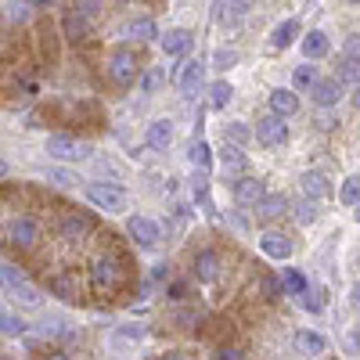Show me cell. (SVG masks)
Returning <instances> with one entry per match:
<instances>
[{
	"instance_id": "6da1fadb",
	"label": "cell",
	"mask_w": 360,
	"mask_h": 360,
	"mask_svg": "<svg viewBox=\"0 0 360 360\" xmlns=\"http://www.w3.org/2000/svg\"><path fill=\"white\" fill-rule=\"evenodd\" d=\"M256 141L263 144V148H281L285 141H288V127H285V119L281 115H263L259 123H256Z\"/></svg>"
},
{
	"instance_id": "7a4b0ae2",
	"label": "cell",
	"mask_w": 360,
	"mask_h": 360,
	"mask_svg": "<svg viewBox=\"0 0 360 360\" xmlns=\"http://www.w3.org/2000/svg\"><path fill=\"white\" fill-rule=\"evenodd\" d=\"M47 152H51V159L79 162V159H86V155H90V148H86V144H76V141H72V137H65V134H54V137L47 141Z\"/></svg>"
},
{
	"instance_id": "3957f363",
	"label": "cell",
	"mask_w": 360,
	"mask_h": 360,
	"mask_svg": "<svg viewBox=\"0 0 360 360\" xmlns=\"http://www.w3.org/2000/svg\"><path fill=\"white\" fill-rule=\"evenodd\" d=\"M86 198L94 202L98 209H108V213H119L127 205V195L119 191L115 184H86Z\"/></svg>"
},
{
	"instance_id": "277c9868",
	"label": "cell",
	"mask_w": 360,
	"mask_h": 360,
	"mask_svg": "<svg viewBox=\"0 0 360 360\" xmlns=\"http://www.w3.org/2000/svg\"><path fill=\"white\" fill-rule=\"evenodd\" d=\"M108 76H112L119 86H130V83L137 79V58H134L130 51H115V54L108 58Z\"/></svg>"
},
{
	"instance_id": "5b68a950",
	"label": "cell",
	"mask_w": 360,
	"mask_h": 360,
	"mask_svg": "<svg viewBox=\"0 0 360 360\" xmlns=\"http://www.w3.org/2000/svg\"><path fill=\"white\" fill-rule=\"evenodd\" d=\"M202 83H205V65L202 62H184L180 65V76H176V86L184 90V94H198L202 90Z\"/></svg>"
},
{
	"instance_id": "8992f818",
	"label": "cell",
	"mask_w": 360,
	"mask_h": 360,
	"mask_svg": "<svg viewBox=\"0 0 360 360\" xmlns=\"http://www.w3.org/2000/svg\"><path fill=\"white\" fill-rule=\"evenodd\" d=\"M310 98H314V105H321V108H332V105H339V98H342V83H339V79H317V83L310 86Z\"/></svg>"
},
{
	"instance_id": "52a82bcc",
	"label": "cell",
	"mask_w": 360,
	"mask_h": 360,
	"mask_svg": "<svg viewBox=\"0 0 360 360\" xmlns=\"http://www.w3.org/2000/svg\"><path fill=\"white\" fill-rule=\"evenodd\" d=\"M90 281H94V288H98V292L115 288V281H119V266H115V259L101 256V259L94 263V270H90Z\"/></svg>"
},
{
	"instance_id": "ba28073f",
	"label": "cell",
	"mask_w": 360,
	"mask_h": 360,
	"mask_svg": "<svg viewBox=\"0 0 360 360\" xmlns=\"http://www.w3.org/2000/svg\"><path fill=\"white\" fill-rule=\"evenodd\" d=\"M130 234H134V242L144 245V249H152L159 242V224L155 220H148V217H130Z\"/></svg>"
},
{
	"instance_id": "9c48e42d",
	"label": "cell",
	"mask_w": 360,
	"mask_h": 360,
	"mask_svg": "<svg viewBox=\"0 0 360 360\" xmlns=\"http://www.w3.org/2000/svg\"><path fill=\"white\" fill-rule=\"evenodd\" d=\"M234 198L242 202V205H259V202L266 198L263 180H256V176H242V180L234 184Z\"/></svg>"
},
{
	"instance_id": "30bf717a",
	"label": "cell",
	"mask_w": 360,
	"mask_h": 360,
	"mask_svg": "<svg viewBox=\"0 0 360 360\" xmlns=\"http://www.w3.org/2000/svg\"><path fill=\"white\" fill-rule=\"evenodd\" d=\"M259 249H263L270 259H288V256H292V242H288L281 231H266V234L259 238Z\"/></svg>"
},
{
	"instance_id": "8fae6325",
	"label": "cell",
	"mask_w": 360,
	"mask_h": 360,
	"mask_svg": "<svg viewBox=\"0 0 360 360\" xmlns=\"http://www.w3.org/2000/svg\"><path fill=\"white\" fill-rule=\"evenodd\" d=\"M8 238H11V245H18V249H29L37 242V224L29 220V217H22V220H11V227H8Z\"/></svg>"
},
{
	"instance_id": "7c38bea8",
	"label": "cell",
	"mask_w": 360,
	"mask_h": 360,
	"mask_svg": "<svg viewBox=\"0 0 360 360\" xmlns=\"http://www.w3.org/2000/svg\"><path fill=\"white\" fill-rule=\"evenodd\" d=\"M169 141H173L169 119H155V123H148V148H152V152H166Z\"/></svg>"
},
{
	"instance_id": "4fadbf2b",
	"label": "cell",
	"mask_w": 360,
	"mask_h": 360,
	"mask_svg": "<svg viewBox=\"0 0 360 360\" xmlns=\"http://www.w3.org/2000/svg\"><path fill=\"white\" fill-rule=\"evenodd\" d=\"M324 335H317V332H295L292 335V349L295 353H303V356H317V353H324Z\"/></svg>"
},
{
	"instance_id": "5bb4252c",
	"label": "cell",
	"mask_w": 360,
	"mask_h": 360,
	"mask_svg": "<svg viewBox=\"0 0 360 360\" xmlns=\"http://www.w3.org/2000/svg\"><path fill=\"white\" fill-rule=\"evenodd\" d=\"M191 44H195V37L188 33V29H169V33L162 37V51L173 54V58H176V54H188Z\"/></svg>"
},
{
	"instance_id": "9a60e30c",
	"label": "cell",
	"mask_w": 360,
	"mask_h": 360,
	"mask_svg": "<svg viewBox=\"0 0 360 360\" xmlns=\"http://www.w3.org/2000/svg\"><path fill=\"white\" fill-rule=\"evenodd\" d=\"M270 112L281 115V119H288V115L299 112V98L292 94V90H274V94H270Z\"/></svg>"
},
{
	"instance_id": "2e32d148",
	"label": "cell",
	"mask_w": 360,
	"mask_h": 360,
	"mask_svg": "<svg viewBox=\"0 0 360 360\" xmlns=\"http://www.w3.org/2000/svg\"><path fill=\"white\" fill-rule=\"evenodd\" d=\"M295 37H299V22L288 18V22L274 25V33H270V47H274V51H285V47H292Z\"/></svg>"
},
{
	"instance_id": "e0dca14e",
	"label": "cell",
	"mask_w": 360,
	"mask_h": 360,
	"mask_svg": "<svg viewBox=\"0 0 360 360\" xmlns=\"http://www.w3.org/2000/svg\"><path fill=\"white\" fill-rule=\"evenodd\" d=\"M217 270H220V256H217V252L205 249V252L195 256V278H198V281H213Z\"/></svg>"
},
{
	"instance_id": "ac0fdd59",
	"label": "cell",
	"mask_w": 360,
	"mask_h": 360,
	"mask_svg": "<svg viewBox=\"0 0 360 360\" xmlns=\"http://www.w3.org/2000/svg\"><path fill=\"white\" fill-rule=\"evenodd\" d=\"M328 51H332V44H328V33H321V29H314V33L303 40V54H307V62H317V58H324Z\"/></svg>"
},
{
	"instance_id": "d6986e66",
	"label": "cell",
	"mask_w": 360,
	"mask_h": 360,
	"mask_svg": "<svg viewBox=\"0 0 360 360\" xmlns=\"http://www.w3.org/2000/svg\"><path fill=\"white\" fill-rule=\"evenodd\" d=\"M256 209H259V217H263V220H278V217L288 213V198H285V195H266Z\"/></svg>"
},
{
	"instance_id": "ffe728a7",
	"label": "cell",
	"mask_w": 360,
	"mask_h": 360,
	"mask_svg": "<svg viewBox=\"0 0 360 360\" xmlns=\"http://www.w3.org/2000/svg\"><path fill=\"white\" fill-rule=\"evenodd\" d=\"M188 159H191V166H198L202 173H205L209 166H213V152H209V144H205V141H195V144H191Z\"/></svg>"
},
{
	"instance_id": "44dd1931",
	"label": "cell",
	"mask_w": 360,
	"mask_h": 360,
	"mask_svg": "<svg viewBox=\"0 0 360 360\" xmlns=\"http://www.w3.org/2000/svg\"><path fill=\"white\" fill-rule=\"evenodd\" d=\"M303 191H307V198H324L332 188H328V180L321 173H307L303 176Z\"/></svg>"
},
{
	"instance_id": "7402d4cb",
	"label": "cell",
	"mask_w": 360,
	"mask_h": 360,
	"mask_svg": "<svg viewBox=\"0 0 360 360\" xmlns=\"http://www.w3.org/2000/svg\"><path fill=\"white\" fill-rule=\"evenodd\" d=\"M231 94H234V86L231 83H213V86H209V108H224L227 101H231Z\"/></svg>"
},
{
	"instance_id": "603a6c76",
	"label": "cell",
	"mask_w": 360,
	"mask_h": 360,
	"mask_svg": "<svg viewBox=\"0 0 360 360\" xmlns=\"http://www.w3.org/2000/svg\"><path fill=\"white\" fill-rule=\"evenodd\" d=\"M245 0H220L217 4V22H234V18H242V8Z\"/></svg>"
},
{
	"instance_id": "cb8c5ba5",
	"label": "cell",
	"mask_w": 360,
	"mask_h": 360,
	"mask_svg": "<svg viewBox=\"0 0 360 360\" xmlns=\"http://www.w3.org/2000/svg\"><path fill=\"white\" fill-rule=\"evenodd\" d=\"M25 321H18L15 314H8V310H0V335H25Z\"/></svg>"
},
{
	"instance_id": "d4e9b609",
	"label": "cell",
	"mask_w": 360,
	"mask_h": 360,
	"mask_svg": "<svg viewBox=\"0 0 360 360\" xmlns=\"http://www.w3.org/2000/svg\"><path fill=\"white\" fill-rule=\"evenodd\" d=\"M90 227H94V220H90V217H69V220L62 224V234H65V238H79V234H86Z\"/></svg>"
},
{
	"instance_id": "484cf974",
	"label": "cell",
	"mask_w": 360,
	"mask_h": 360,
	"mask_svg": "<svg viewBox=\"0 0 360 360\" xmlns=\"http://www.w3.org/2000/svg\"><path fill=\"white\" fill-rule=\"evenodd\" d=\"M281 285L292 292V295H303L310 285H307V278L303 274H299V270H281Z\"/></svg>"
},
{
	"instance_id": "4316f807",
	"label": "cell",
	"mask_w": 360,
	"mask_h": 360,
	"mask_svg": "<svg viewBox=\"0 0 360 360\" xmlns=\"http://www.w3.org/2000/svg\"><path fill=\"white\" fill-rule=\"evenodd\" d=\"M335 79H339V83H360V65L349 62V58H342L339 69H335Z\"/></svg>"
},
{
	"instance_id": "83f0119b",
	"label": "cell",
	"mask_w": 360,
	"mask_h": 360,
	"mask_svg": "<svg viewBox=\"0 0 360 360\" xmlns=\"http://www.w3.org/2000/svg\"><path fill=\"white\" fill-rule=\"evenodd\" d=\"M83 33H86V18L76 15V11H69V15H65V37H69V40H79Z\"/></svg>"
},
{
	"instance_id": "f1b7e54d",
	"label": "cell",
	"mask_w": 360,
	"mask_h": 360,
	"mask_svg": "<svg viewBox=\"0 0 360 360\" xmlns=\"http://www.w3.org/2000/svg\"><path fill=\"white\" fill-rule=\"evenodd\" d=\"M220 159H224V169H234V173H242V169H245V155L238 152L234 144L224 148V155H220Z\"/></svg>"
},
{
	"instance_id": "f546056e",
	"label": "cell",
	"mask_w": 360,
	"mask_h": 360,
	"mask_svg": "<svg viewBox=\"0 0 360 360\" xmlns=\"http://www.w3.org/2000/svg\"><path fill=\"white\" fill-rule=\"evenodd\" d=\"M130 33H134L137 40H155V37H159V29H155L152 18H137V22L130 25Z\"/></svg>"
},
{
	"instance_id": "4dcf8cb0",
	"label": "cell",
	"mask_w": 360,
	"mask_h": 360,
	"mask_svg": "<svg viewBox=\"0 0 360 360\" xmlns=\"http://www.w3.org/2000/svg\"><path fill=\"white\" fill-rule=\"evenodd\" d=\"M339 198H342L346 205H356V202H360V176H349V180H346L342 191H339Z\"/></svg>"
},
{
	"instance_id": "1f68e13d",
	"label": "cell",
	"mask_w": 360,
	"mask_h": 360,
	"mask_svg": "<svg viewBox=\"0 0 360 360\" xmlns=\"http://www.w3.org/2000/svg\"><path fill=\"white\" fill-rule=\"evenodd\" d=\"M15 299H18V303H25V307H40L44 303V299H40V292L33 288V285H22V288H15Z\"/></svg>"
},
{
	"instance_id": "d6a6232c",
	"label": "cell",
	"mask_w": 360,
	"mask_h": 360,
	"mask_svg": "<svg viewBox=\"0 0 360 360\" xmlns=\"http://www.w3.org/2000/svg\"><path fill=\"white\" fill-rule=\"evenodd\" d=\"M72 11H76V15H83V18L90 22V18H94V15L101 11V0H72Z\"/></svg>"
},
{
	"instance_id": "836d02e7",
	"label": "cell",
	"mask_w": 360,
	"mask_h": 360,
	"mask_svg": "<svg viewBox=\"0 0 360 360\" xmlns=\"http://www.w3.org/2000/svg\"><path fill=\"white\" fill-rule=\"evenodd\" d=\"M292 79H295V86H314L317 83V65H299Z\"/></svg>"
},
{
	"instance_id": "e575fe53",
	"label": "cell",
	"mask_w": 360,
	"mask_h": 360,
	"mask_svg": "<svg viewBox=\"0 0 360 360\" xmlns=\"http://www.w3.org/2000/svg\"><path fill=\"white\" fill-rule=\"evenodd\" d=\"M303 307H307L310 314H321V310H324V292H321V288H314V292L307 288V292H303Z\"/></svg>"
},
{
	"instance_id": "d590c367",
	"label": "cell",
	"mask_w": 360,
	"mask_h": 360,
	"mask_svg": "<svg viewBox=\"0 0 360 360\" xmlns=\"http://www.w3.org/2000/svg\"><path fill=\"white\" fill-rule=\"evenodd\" d=\"M159 83H162V69L144 72V79H141V94H155V90H159Z\"/></svg>"
},
{
	"instance_id": "8d00e7d4",
	"label": "cell",
	"mask_w": 360,
	"mask_h": 360,
	"mask_svg": "<svg viewBox=\"0 0 360 360\" xmlns=\"http://www.w3.org/2000/svg\"><path fill=\"white\" fill-rule=\"evenodd\" d=\"M342 58H349V62H356V65H360V33L346 37V44H342Z\"/></svg>"
},
{
	"instance_id": "74e56055",
	"label": "cell",
	"mask_w": 360,
	"mask_h": 360,
	"mask_svg": "<svg viewBox=\"0 0 360 360\" xmlns=\"http://www.w3.org/2000/svg\"><path fill=\"white\" fill-rule=\"evenodd\" d=\"M295 209H299V213H295V217H299V224H310V220L317 217V202H314V198H303Z\"/></svg>"
},
{
	"instance_id": "f35d334b",
	"label": "cell",
	"mask_w": 360,
	"mask_h": 360,
	"mask_svg": "<svg viewBox=\"0 0 360 360\" xmlns=\"http://www.w3.org/2000/svg\"><path fill=\"white\" fill-rule=\"evenodd\" d=\"M47 180H51V184H58V188H72V184H76V176H72L69 169H51Z\"/></svg>"
},
{
	"instance_id": "ab89813d",
	"label": "cell",
	"mask_w": 360,
	"mask_h": 360,
	"mask_svg": "<svg viewBox=\"0 0 360 360\" xmlns=\"http://www.w3.org/2000/svg\"><path fill=\"white\" fill-rule=\"evenodd\" d=\"M234 62H238V51H224V47H220V51L213 54V65H217L220 72H224V69H231Z\"/></svg>"
},
{
	"instance_id": "60d3db41",
	"label": "cell",
	"mask_w": 360,
	"mask_h": 360,
	"mask_svg": "<svg viewBox=\"0 0 360 360\" xmlns=\"http://www.w3.org/2000/svg\"><path fill=\"white\" fill-rule=\"evenodd\" d=\"M252 134H249V127H242V123H231L227 127V141H234V144H242V141H249Z\"/></svg>"
},
{
	"instance_id": "b9f144b4",
	"label": "cell",
	"mask_w": 360,
	"mask_h": 360,
	"mask_svg": "<svg viewBox=\"0 0 360 360\" xmlns=\"http://www.w3.org/2000/svg\"><path fill=\"white\" fill-rule=\"evenodd\" d=\"M8 8H11V11H8V18H11V22H25V18H29V8L22 4V0H11Z\"/></svg>"
},
{
	"instance_id": "7bdbcfd3",
	"label": "cell",
	"mask_w": 360,
	"mask_h": 360,
	"mask_svg": "<svg viewBox=\"0 0 360 360\" xmlns=\"http://www.w3.org/2000/svg\"><path fill=\"white\" fill-rule=\"evenodd\" d=\"M51 288H54L58 295H65V299L72 295V288H69V281H65V278H54V281H51Z\"/></svg>"
},
{
	"instance_id": "ee69618b",
	"label": "cell",
	"mask_w": 360,
	"mask_h": 360,
	"mask_svg": "<svg viewBox=\"0 0 360 360\" xmlns=\"http://www.w3.org/2000/svg\"><path fill=\"white\" fill-rule=\"evenodd\" d=\"M217 360H242V349L227 346V349H220V353H217Z\"/></svg>"
},
{
	"instance_id": "f6af8a7d",
	"label": "cell",
	"mask_w": 360,
	"mask_h": 360,
	"mask_svg": "<svg viewBox=\"0 0 360 360\" xmlns=\"http://www.w3.org/2000/svg\"><path fill=\"white\" fill-rule=\"evenodd\" d=\"M119 335H123V339H141L144 328H119Z\"/></svg>"
},
{
	"instance_id": "bcb514c9",
	"label": "cell",
	"mask_w": 360,
	"mask_h": 360,
	"mask_svg": "<svg viewBox=\"0 0 360 360\" xmlns=\"http://www.w3.org/2000/svg\"><path fill=\"white\" fill-rule=\"evenodd\" d=\"M184 292H188V288L180 285V281H176V285H169V299H184Z\"/></svg>"
},
{
	"instance_id": "7dc6e473",
	"label": "cell",
	"mask_w": 360,
	"mask_h": 360,
	"mask_svg": "<svg viewBox=\"0 0 360 360\" xmlns=\"http://www.w3.org/2000/svg\"><path fill=\"white\" fill-rule=\"evenodd\" d=\"M162 360H191V356H188V353H166Z\"/></svg>"
},
{
	"instance_id": "c3c4849f",
	"label": "cell",
	"mask_w": 360,
	"mask_h": 360,
	"mask_svg": "<svg viewBox=\"0 0 360 360\" xmlns=\"http://www.w3.org/2000/svg\"><path fill=\"white\" fill-rule=\"evenodd\" d=\"M353 307L360 310V285H353Z\"/></svg>"
},
{
	"instance_id": "681fc988",
	"label": "cell",
	"mask_w": 360,
	"mask_h": 360,
	"mask_svg": "<svg viewBox=\"0 0 360 360\" xmlns=\"http://www.w3.org/2000/svg\"><path fill=\"white\" fill-rule=\"evenodd\" d=\"M29 4H37V8H47V4H54V0H29Z\"/></svg>"
},
{
	"instance_id": "f907efd6",
	"label": "cell",
	"mask_w": 360,
	"mask_h": 360,
	"mask_svg": "<svg viewBox=\"0 0 360 360\" xmlns=\"http://www.w3.org/2000/svg\"><path fill=\"white\" fill-rule=\"evenodd\" d=\"M353 105L360 108V83H356V90H353Z\"/></svg>"
},
{
	"instance_id": "816d5d0a",
	"label": "cell",
	"mask_w": 360,
	"mask_h": 360,
	"mask_svg": "<svg viewBox=\"0 0 360 360\" xmlns=\"http://www.w3.org/2000/svg\"><path fill=\"white\" fill-rule=\"evenodd\" d=\"M4 173H8V166H4V162H0V176H4Z\"/></svg>"
},
{
	"instance_id": "f5cc1de1",
	"label": "cell",
	"mask_w": 360,
	"mask_h": 360,
	"mask_svg": "<svg viewBox=\"0 0 360 360\" xmlns=\"http://www.w3.org/2000/svg\"><path fill=\"white\" fill-rule=\"evenodd\" d=\"M356 220H360V202H356Z\"/></svg>"
},
{
	"instance_id": "db71d44e",
	"label": "cell",
	"mask_w": 360,
	"mask_h": 360,
	"mask_svg": "<svg viewBox=\"0 0 360 360\" xmlns=\"http://www.w3.org/2000/svg\"><path fill=\"white\" fill-rule=\"evenodd\" d=\"M0 292H4V278H0Z\"/></svg>"
},
{
	"instance_id": "11a10c76",
	"label": "cell",
	"mask_w": 360,
	"mask_h": 360,
	"mask_svg": "<svg viewBox=\"0 0 360 360\" xmlns=\"http://www.w3.org/2000/svg\"><path fill=\"white\" fill-rule=\"evenodd\" d=\"M51 360H65V356H51Z\"/></svg>"
},
{
	"instance_id": "9f6ffc18",
	"label": "cell",
	"mask_w": 360,
	"mask_h": 360,
	"mask_svg": "<svg viewBox=\"0 0 360 360\" xmlns=\"http://www.w3.org/2000/svg\"><path fill=\"white\" fill-rule=\"evenodd\" d=\"M353 4H360V0H353Z\"/></svg>"
}]
</instances>
